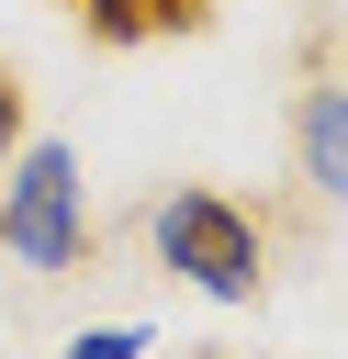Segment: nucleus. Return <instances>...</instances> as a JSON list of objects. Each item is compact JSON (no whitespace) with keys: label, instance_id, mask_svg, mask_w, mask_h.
Segmentation results:
<instances>
[{"label":"nucleus","instance_id":"obj_1","mask_svg":"<svg viewBox=\"0 0 348 359\" xmlns=\"http://www.w3.org/2000/svg\"><path fill=\"white\" fill-rule=\"evenodd\" d=\"M157 258L202 292V303H258L269 292V236L236 191H168L157 202Z\"/></svg>","mask_w":348,"mask_h":359},{"label":"nucleus","instance_id":"obj_2","mask_svg":"<svg viewBox=\"0 0 348 359\" xmlns=\"http://www.w3.org/2000/svg\"><path fill=\"white\" fill-rule=\"evenodd\" d=\"M0 247L22 258V269H79V157L56 146V135H34L22 157H11V180H0Z\"/></svg>","mask_w":348,"mask_h":359},{"label":"nucleus","instance_id":"obj_3","mask_svg":"<svg viewBox=\"0 0 348 359\" xmlns=\"http://www.w3.org/2000/svg\"><path fill=\"white\" fill-rule=\"evenodd\" d=\"M303 180L348 202V90H303Z\"/></svg>","mask_w":348,"mask_h":359},{"label":"nucleus","instance_id":"obj_4","mask_svg":"<svg viewBox=\"0 0 348 359\" xmlns=\"http://www.w3.org/2000/svg\"><path fill=\"white\" fill-rule=\"evenodd\" d=\"M67 11H79V22L101 34V45H146V22H135V0H67Z\"/></svg>","mask_w":348,"mask_h":359},{"label":"nucleus","instance_id":"obj_5","mask_svg":"<svg viewBox=\"0 0 348 359\" xmlns=\"http://www.w3.org/2000/svg\"><path fill=\"white\" fill-rule=\"evenodd\" d=\"M67 359H146V325H90L67 337Z\"/></svg>","mask_w":348,"mask_h":359},{"label":"nucleus","instance_id":"obj_6","mask_svg":"<svg viewBox=\"0 0 348 359\" xmlns=\"http://www.w3.org/2000/svg\"><path fill=\"white\" fill-rule=\"evenodd\" d=\"M135 22H146V34H202L213 0H135Z\"/></svg>","mask_w":348,"mask_h":359},{"label":"nucleus","instance_id":"obj_7","mask_svg":"<svg viewBox=\"0 0 348 359\" xmlns=\"http://www.w3.org/2000/svg\"><path fill=\"white\" fill-rule=\"evenodd\" d=\"M11 157H22V79L0 67V168H11Z\"/></svg>","mask_w":348,"mask_h":359}]
</instances>
